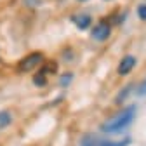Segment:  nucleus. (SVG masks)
<instances>
[{
  "label": "nucleus",
  "mask_w": 146,
  "mask_h": 146,
  "mask_svg": "<svg viewBox=\"0 0 146 146\" xmlns=\"http://www.w3.org/2000/svg\"><path fill=\"white\" fill-rule=\"evenodd\" d=\"M134 115H136V106H127L125 110H122L120 113H117L115 117H111L110 120H106L101 125V131L106 132V134L120 132V131L127 129V127L131 125V122L134 120Z\"/></svg>",
  "instance_id": "f257e3e1"
},
{
  "label": "nucleus",
  "mask_w": 146,
  "mask_h": 146,
  "mask_svg": "<svg viewBox=\"0 0 146 146\" xmlns=\"http://www.w3.org/2000/svg\"><path fill=\"white\" fill-rule=\"evenodd\" d=\"M131 139H120V141H103L94 136H85L80 143V146H127Z\"/></svg>",
  "instance_id": "f03ea898"
},
{
  "label": "nucleus",
  "mask_w": 146,
  "mask_h": 146,
  "mask_svg": "<svg viewBox=\"0 0 146 146\" xmlns=\"http://www.w3.org/2000/svg\"><path fill=\"white\" fill-rule=\"evenodd\" d=\"M42 59H44L42 52H31V54L25 56V58L19 61V64H17V70H19V71H31Z\"/></svg>",
  "instance_id": "7ed1b4c3"
},
{
  "label": "nucleus",
  "mask_w": 146,
  "mask_h": 146,
  "mask_svg": "<svg viewBox=\"0 0 146 146\" xmlns=\"http://www.w3.org/2000/svg\"><path fill=\"white\" fill-rule=\"evenodd\" d=\"M110 33H111V26H110V23L104 19V21H101V23H98L94 26V30H92V38L103 42V40H106L108 36H110Z\"/></svg>",
  "instance_id": "20e7f679"
},
{
  "label": "nucleus",
  "mask_w": 146,
  "mask_h": 146,
  "mask_svg": "<svg viewBox=\"0 0 146 146\" xmlns=\"http://www.w3.org/2000/svg\"><path fill=\"white\" fill-rule=\"evenodd\" d=\"M136 66V58L134 56H125L120 64H118V73L120 75H127V73H131Z\"/></svg>",
  "instance_id": "39448f33"
},
{
  "label": "nucleus",
  "mask_w": 146,
  "mask_h": 146,
  "mask_svg": "<svg viewBox=\"0 0 146 146\" xmlns=\"http://www.w3.org/2000/svg\"><path fill=\"white\" fill-rule=\"evenodd\" d=\"M71 21L77 25L78 30H87L90 26V23H92V19H90V16L89 14H78V16H73L71 17Z\"/></svg>",
  "instance_id": "423d86ee"
},
{
  "label": "nucleus",
  "mask_w": 146,
  "mask_h": 146,
  "mask_svg": "<svg viewBox=\"0 0 146 146\" xmlns=\"http://www.w3.org/2000/svg\"><path fill=\"white\" fill-rule=\"evenodd\" d=\"M11 123V113L9 111H2L0 113V129H4Z\"/></svg>",
  "instance_id": "0eeeda50"
},
{
  "label": "nucleus",
  "mask_w": 146,
  "mask_h": 146,
  "mask_svg": "<svg viewBox=\"0 0 146 146\" xmlns=\"http://www.w3.org/2000/svg\"><path fill=\"white\" fill-rule=\"evenodd\" d=\"M45 82H47L45 73H44V71H38V73L35 75V84H36V85H45Z\"/></svg>",
  "instance_id": "6e6552de"
},
{
  "label": "nucleus",
  "mask_w": 146,
  "mask_h": 146,
  "mask_svg": "<svg viewBox=\"0 0 146 146\" xmlns=\"http://www.w3.org/2000/svg\"><path fill=\"white\" fill-rule=\"evenodd\" d=\"M137 16H139V19L146 21V4H141L137 7Z\"/></svg>",
  "instance_id": "1a4fd4ad"
},
{
  "label": "nucleus",
  "mask_w": 146,
  "mask_h": 146,
  "mask_svg": "<svg viewBox=\"0 0 146 146\" xmlns=\"http://www.w3.org/2000/svg\"><path fill=\"white\" fill-rule=\"evenodd\" d=\"M40 2L42 0H25V4L28 7H36V5H40Z\"/></svg>",
  "instance_id": "9d476101"
},
{
  "label": "nucleus",
  "mask_w": 146,
  "mask_h": 146,
  "mask_svg": "<svg viewBox=\"0 0 146 146\" xmlns=\"http://www.w3.org/2000/svg\"><path fill=\"white\" fill-rule=\"evenodd\" d=\"M137 94H139V96H146V80H144V82L141 84V87L137 89Z\"/></svg>",
  "instance_id": "9b49d317"
},
{
  "label": "nucleus",
  "mask_w": 146,
  "mask_h": 146,
  "mask_svg": "<svg viewBox=\"0 0 146 146\" xmlns=\"http://www.w3.org/2000/svg\"><path fill=\"white\" fill-rule=\"evenodd\" d=\"M70 80H71V75H64V77H63V78H61V82H63V84H64V85H66V84H68V82H70Z\"/></svg>",
  "instance_id": "f8f14e48"
},
{
  "label": "nucleus",
  "mask_w": 146,
  "mask_h": 146,
  "mask_svg": "<svg viewBox=\"0 0 146 146\" xmlns=\"http://www.w3.org/2000/svg\"><path fill=\"white\" fill-rule=\"evenodd\" d=\"M82 2H84V0H82Z\"/></svg>",
  "instance_id": "ddd939ff"
}]
</instances>
